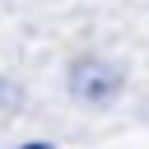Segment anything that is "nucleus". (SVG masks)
<instances>
[{"label": "nucleus", "mask_w": 149, "mask_h": 149, "mask_svg": "<svg viewBox=\"0 0 149 149\" xmlns=\"http://www.w3.org/2000/svg\"><path fill=\"white\" fill-rule=\"evenodd\" d=\"M65 88H70V98L84 102V107H112V102L126 93V74H121V65H112V61H102V56H79V61H70V70H65Z\"/></svg>", "instance_id": "f257e3e1"}, {"label": "nucleus", "mask_w": 149, "mask_h": 149, "mask_svg": "<svg viewBox=\"0 0 149 149\" xmlns=\"http://www.w3.org/2000/svg\"><path fill=\"white\" fill-rule=\"evenodd\" d=\"M19 149H56V144H47V140H28V144H19Z\"/></svg>", "instance_id": "f03ea898"}]
</instances>
